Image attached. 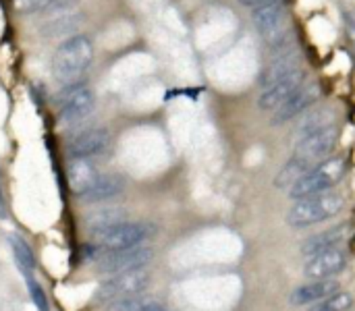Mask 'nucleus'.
I'll return each mask as SVG.
<instances>
[{
  "mask_svg": "<svg viewBox=\"0 0 355 311\" xmlns=\"http://www.w3.org/2000/svg\"><path fill=\"white\" fill-rule=\"evenodd\" d=\"M92 58H94V48L85 35L69 37L56 48L52 56V75L64 87L77 85L79 79L89 69Z\"/></svg>",
  "mask_w": 355,
  "mask_h": 311,
  "instance_id": "1",
  "label": "nucleus"
},
{
  "mask_svg": "<svg viewBox=\"0 0 355 311\" xmlns=\"http://www.w3.org/2000/svg\"><path fill=\"white\" fill-rule=\"evenodd\" d=\"M345 208V195L339 191H327L306 199H297L287 212V224L293 229H306L320 222H327Z\"/></svg>",
  "mask_w": 355,
  "mask_h": 311,
  "instance_id": "2",
  "label": "nucleus"
},
{
  "mask_svg": "<svg viewBox=\"0 0 355 311\" xmlns=\"http://www.w3.org/2000/svg\"><path fill=\"white\" fill-rule=\"evenodd\" d=\"M347 164L345 158L335 156V158H327L324 162L316 164L314 168H310L291 189L289 195L297 202V199H306L312 195H320L331 191L335 185L341 183V179L345 177Z\"/></svg>",
  "mask_w": 355,
  "mask_h": 311,
  "instance_id": "3",
  "label": "nucleus"
},
{
  "mask_svg": "<svg viewBox=\"0 0 355 311\" xmlns=\"http://www.w3.org/2000/svg\"><path fill=\"white\" fill-rule=\"evenodd\" d=\"M156 229L148 222H121L116 226H110L106 231L94 233L92 235V245L100 249V254H114V251H125L133 247H141L144 241H148Z\"/></svg>",
  "mask_w": 355,
  "mask_h": 311,
  "instance_id": "4",
  "label": "nucleus"
},
{
  "mask_svg": "<svg viewBox=\"0 0 355 311\" xmlns=\"http://www.w3.org/2000/svg\"><path fill=\"white\" fill-rule=\"evenodd\" d=\"M337 139H339V127L335 123H331L314 133H308L302 139H297L295 150H293V160L304 164L310 170L331 156V152L337 145Z\"/></svg>",
  "mask_w": 355,
  "mask_h": 311,
  "instance_id": "5",
  "label": "nucleus"
},
{
  "mask_svg": "<svg viewBox=\"0 0 355 311\" xmlns=\"http://www.w3.org/2000/svg\"><path fill=\"white\" fill-rule=\"evenodd\" d=\"M150 287V274L146 270L108 276L96 291V301L102 305H110L116 301L141 297V293Z\"/></svg>",
  "mask_w": 355,
  "mask_h": 311,
  "instance_id": "6",
  "label": "nucleus"
},
{
  "mask_svg": "<svg viewBox=\"0 0 355 311\" xmlns=\"http://www.w3.org/2000/svg\"><path fill=\"white\" fill-rule=\"evenodd\" d=\"M154 260V249L152 247H133L125 251H114V254H104L98 262L96 268L102 274L108 276H119V274H129V272H139L146 270V266Z\"/></svg>",
  "mask_w": 355,
  "mask_h": 311,
  "instance_id": "7",
  "label": "nucleus"
},
{
  "mask_svg": "<svg viewBox=\"0 0 355 311\" xmlns=\"http://www.w3.org/2000/svg\"><path fill=\"white\" fill-rule=\"evenodd\" d=\"M96 106V96L85 85H71L62 89L58 96V123L60 125H75L92 114Z\"/></svg>",
  "mask_w": 355,
  "mask_h": 311,
  "instance_id": "8",
  "label": "nucleus"
},
{
  "mask_svg": "<svg viewBox=\"0 0 355 311\" xmlns=\"http://www.w3.org/2000/svg\"><path fill=\"white\" fill-rule=\"evenodd\" d=\"M322 96V85L318 81H312V83H306L302 85L281 108H277L270 116V125L275 127H281L285 123H289L291 118H295L297 114L306 112L312 104H316Z\"/></svg>",
  "mask_w": 355,
  "mask_h": 311,
  "instance_id": "9",
  "label": "nucleus"
},
{
  "mask_svg": "<svg viewBox=\"0 0 355 311\" xmlns=\"http://www.w3.org/2000/svg\"><path fill=\"white\" fill-rule=\"evenodd\" d=\"M347 260L349 258L343 247L327 249L322 254L308 258V262L304 264V274L310 281H331L335 274L343 272V268L347 266Z\"/></svg>",
  "mask_w": 355,
  "mask_h": 311,
  "instance_id": "10",
  "label": "nucleus"
},
{
  "mask_svg": "<svg viewBox=\"0 0 355 311\" xmlns=\"http://www.w3.org/2000/svg\"><path fill=\"white\" fill-rule=\"evenodd\" d=\"M110 143V133L104 127L85 129L79 135H75L67 148L71 160H92L100 156Z\"/></svg>",
  "mask_w": 355,
  "mask_h": 311,
  "instance_id": "11",
  "label": "nucleus"
},
{
  "mask_svg": "<svg viewBox=\"0 0 355 311\" xmlns=\"http://www.w3.org/2000/svg\"><path fill=\"white\" fill-rule=\"evenodd\" d=\"M306 77H308L306 69H297L295 73L287 75L285 79H281L279 83H275V85H270L268 89L262 91V96L258 100V106L262 110H272L275 112L277 108H281L304 85Z\"/></svg>",
  "mask_w": 355,
  "mask_h": 311,
  "instance_id": "12",
  "label": "nucleus"
},
{
  "mask_svg": "<svg viewBox=\"0 0 355 311\" xmlns=\"http://www.w3.org/2000/svg\"><path fill=\"white\" fill-rule=\"evenodd\" d=\"M300 64H302V52H297V50H293V48H291V50H285V52H279V54L270 60V64L264 69V73H262V77H260L262 87L268 89L270 85L279 83V81L285 79L287 75H291V73H295L297 69H302Z\"/></svg>",
  "mask_w": 355,
  "mask_h": 311,
  "instance_id": "13",
  "label": "nucleus"
},
{
  "mask_svg": "<svg viewBox=\"0 0 355 311\" xmlns=\"http://www.w3.org/2000/svg\"><path fill=\"white\" fill-rule=\"evenodd\" d=\"M352 235V224L349 222H343L339 226H333L324 233H318V235H312L310 239L304 241L302 245V254L306 258H312L316 254H322L327 249H335V247H341L343 241H347Z\"/></svg>",
  "mask_w": 355,
  "mask_h": 311,
  "instance_id": "14",
  "label": "nucleus"
},
{
  "mask_svg": "<svg viewBox=\"0 0 355 311\" xmlns=\"http://www.w3.org/2000/svg\"><path fill=\"white\" fill-rule=\"evenodd\" d=\"M341 291L339 289V283L337 281H312L308 285H302L297 287L295 291H291L289 295V303L295 305V308H304V305H314L327 297H331L333 293Z\"/></svg>",
  "mask_w": 355,
  "mask_h": 311,
  "instance_id": "15",
  "label": "nucleus"
},
{
  "mask_svg": "<svg viewBox=\"0 0 355 311\" xmlns=\"http://www.w3.org/2000/svg\"><path fill=\"white\" fill-rule=\"evenodd\" d=\"M98 177H100V172L94 168V164L89 160H71V164L67 168L69 187L79 197H83L92 189V185L96 183Z\"/></svg>",
  "mask_w": 355,
  "mask_h": 311,
  "instance_id": "16",
  "label": "nucleus"
},
{
  "mask_svg": "<svg viewBox=\"0 0 355 311\" xmlns=\"http://www.w3.org/2000/svg\"><path fill=\"white\" fill-rule=\"evenodd\" d=\"M123 191H125V179L121 175H100L96 183L92 185V189L81 199L87 204H98V202L112 199L121 195Z\"/></svg>",
  "mask_w": 355,
  "mask_h": 311,
  "instance_id": "17",
  "label": "nucleus"
},
{
  "mask_svg": "<svg viewBox=\"0 0 355 311\" xmlns=\"http://www.w3.org/2000/svg\"><path fill=\"white\" fill-rule=\"evenodd\" d=\"M127 218V212L119 206H108V208H96L92 210L87 216H85V224L89 229V233H100V231H106L110 226H116L121 222H125Z\"/></svg>",
  "mask_w": 355,
  "mask_h": 311,
  "instance_id": "18",
  "label": "nucleus"
},
{
  "mask_svg": "<svg viewBox=\"0 0 355 311\" xmlns=\"http://www.w3.org/2000/svg\"><path fill=\"white\" fill-rule=\"evenodd\" d=\"M8 245H10L12 260H15L17 268L21 270V274L25 278H31V274L35 270V254L29 247V243L21 235H8Z\"/></svg>",
  "mask_w": 355,
  "mask_h": 311,
  "instance_id": "19",
  "label": "nucleus"
},
{
  "mask_svg": "<svg viewBox=\"0 0 355 311\" xmlns=\"http://www.w3.org/2000/svg\"><path fill=\"white\" fill-rule=\"evenodd\" d=\"M104 311H168L164 303H160L158 299H146V297H133V299H125V301H116L106 305Z\"/></svg>",
  "mask_w": 355,
  "mask_h": 311,
  "instance_id": "20",
  "label": "nucleus"
},
{
  "mask_svg": "<svg viewBox=\"0 0 355 311\" xmlns=\"http://www.w3.org/2000/svg\"><path fill=\"white\" fill-rule=\"evenodd\" d=\"M354 308V295L347 291H337L331 297L314 303L310 311H349Z\"/></svg>",
  "mask_w": 355,
  "mask_h": 311,
  "instance_id": "21",
  "label": "nucleus"
},
{
  "mask_svg": "<svg viewBox=\"0 0 355 311\" xmlns=\"http://www.w3.org/2000/svg\"><path fill=\"white\" fill-rule=\"evenodd\" d=\"M27 291H29V299L31 303L35 305L37 311H50V303H48V297L42 289L40 283H35L33 278H27Z\"/></svg>",
  "mask_w": 355,
  "mask_h": 311,
  "instance_id": "22",
  "label": "nucleus"
},
{
  "mask_svg": "<svg viewBox=\"0 0 355 311\" xmlns=\"http://www.w3.org/2000/svg\"><path fill=\"white\" fill-rule=\"evenodd\" d=\"M56 0H12L15 10L19 12H35V10H48Z\"/></svg>",
  "mask_w": 355,
  "mask_h": 311,
  "instance_id": "23",
  "label": "nucleus"
},
{
  "mask_svg": "<svg viewBox=\"0 0 355 311\" xmlns=\"http://www.w3.org/2000/svg\"><path fill=\"white\" fill-rule=\"evenodd\" d=\"M279 2L281 0H239V4H243L248 8H254V10L264 8V6H272V4H279Z\"/></svg>",
  "mask_w": 355,
  "mask_h": 311,
  "instance_id": "24",
  "label": "nucleus"
},
{
  "mask_svg": "<svg viewBox=\"0 0 355 311\" xmlns=\"http://www.w3.org/2000/svg\"><path fill=\"white\" fill-rule=\"evenodd\" d=\"M347 33H349V37L354 39V46H355V23L347 17Z\"/></svg>",
  "mask_w": 355,
  "mask_h": 311,
  "instance_id": "25",
  "label": "nucleus"
},
{
  "mask_svg": "<svg viewBox=\"0 0 355 311\" xmlns=\"http://www.w3.org/2000/svg\"><path fill=\"white\" fill-rule=\"evenodd\" d=\"M4 216H6V206H4V197L0 193V218H4Z\"/></svg>",
  "mask_w": 355,
  "mask_h": 311,
  "instance_id": "26",
  "label": "nucleus"
}]
</instances>
